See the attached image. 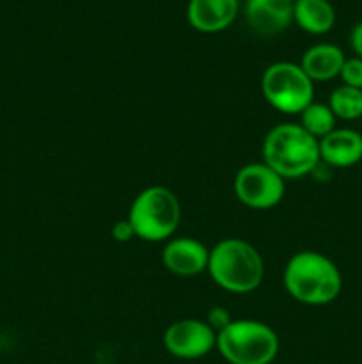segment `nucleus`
Segmentation results:
<instances>
[{"label":"nucleus","mask_w":362,"mask_h":364,"mask_svg":"<svg viewBox=\"0 0 362 364\" xmlns=\"http://www.w3.org/2000/svg\"><path fill=\"white\" fill-rule=\"evenodd\" d=\"M339 77L341 80L344 82V85H350V87H355V89H362V59H358V57H351V59L344 60Z\"/></svg>","instance_id":"nucleus-17"},{"label":"nucleus","mask_w":362,"mask_h":364,"mask_svg":"<svg viewBox=\"0 0 362 364\" xmlns=\"http://www.w3.org/2000/svg\"><path fill=\"white\" fill-rule=\"evenodd\" d=\"M350 45L353 52L357 53L358 59H362V21H358L350 32Z\"/></svg>","instance_id":"nucleus-20"},{"label":"nucleus","mask_w":362,"mask_h":364,"mask_svg":"<svg viewBox=\"0 0 362 364\" xmlns=\"http://www.w3.org/2000/svg\"><path fill=\"white\" fill-rule=\"evenodd\" d=\"M286 192L284 178L263 164H247L234 178V194L248 208L268 210L279 205Z\"/></svg>","instance_id":"nucleus-7"},{"label":"nucleus","mask_w":362,"mask_h":364,"mask_svg":"<svg viewBox=\"0 0 362 364\" xmlns=\"http://www.w3.org/2000/svg\"><path fill=\"white\" fill-rule=\"evenodd\" d=\"M293 20L309 34H325L336 23V11L329 0H297Z\"/></svg>","instance_id":"nucleus-14"},{"label":"nucleus","mask_w":362,"mask_h":364,"mask_svg":"<svg viewBox=\"0 0 362 364\" xmlns=\"http://www.w3.org/2000/svg\"><path fill=\"white\" fill-rule=\"evenodd\" d=\"M263 160L283 178L307 176L322 162L319 141L300 124H277L263 142Z\"/></svg>","instance_id":"nucleus-2"},{"label":"nucleus","mask_w":362,"mask_h":364,"mask_svg":"<svg viewBox=\"0 0 362 364\" xmlns=\"http://www.w3.org/2000/svg\"><path fill=\"white\" fill-rule=\"evenodd\" d=\"M128 220L133 226L135 237L146 242L167 240L180 226L181 205L172 191L153 185L133 199Z\"/></svg>","instance_id":"nucleus-5"},{"label":"nucleus","mask_w":362,"mask_h":364,"mask_svg":"<svg viewBox=\"0 0 362 364\" xmlns=\"http://www.w3.org/2000/svg\"><path fill=\"white\" fill-rule=\"evenodd\" d=\"M346 60L343 50L330 43H319L305 50L302 55L300 68L312 82H327L339 77Z\"/></svg>","instance_id":"nucleus-13"},{"label":"nucleus","mask_w":362,"mask_h":364,"mask_svg":"<svg viewBox=\"0 0 362 364\" xmlns=\"http://www.w3.org/2000/svg\"><path fill=\"white\" fill-rule=\"evenodd\" d=\"M319 159L330 167H351L362 160V135L351 128H336L319 141Z\"/></svg>","instance_id":"nucleus-11"},{"label":"nucleus","mask_w":362,"mask_h":364,"mask_svg":"<svg viewBox=\"0 0 362 364\" xmlns=\"http://www.w3.org/2000/svg\"><path fill=\"white\" fill-rule=\"evenodd\" d=\"M293 0H247L245 16L259 34H277L293 21Z\"/></svg>","instance_id":"nucleus-10"},{"label":"nucleus","mask_w":362,"mask_h":364,"mask_svg":"<svg viewBox=\"0 0 362 364\" xmlns=\"http://www.w3.org/2000/svg\"><path fill=\"white\" fill-rule=\"evenodd\" d=\"M336 119L337 117L325 103L312 102L300 112V127L318 141L336 130Z\"/></svg>","instance_id":"nucleus-15"},{"label":"nucleus","mask_w":362,"mask_h":364,"mask_svg":"<svg viewBox=\"0 0 362 364\" xmlns=\"http://www.w3.org/2000/svg\"><path fill=\"white\" fill-rule=\"evenodd\" d=\"M261 92L266 102L284 114H300L314 100V84L300 64L273 63L261 77Z\"/></svg>","instance_id":"nucleus-6"},{"label":"nucleus","mask_w":362,"mask_h":364,"mask_svg":"<svg viewBox=\"0 0 362 364\" xmlns=\"http://www.w3.org/2000/svg\"><path fill=\"white\" fill-rule=\"evenodd\" d=\"M208 270L216 287L231 294H248L256 290L265 276L261 255L240 238L220 240L209 251Z\"/></svg>","instance_id":"nucleus-3"},{"label":"nucleus","mask_w":362,"mask_h":364,"mask_svg":"<svg viewBox=\"0 0 362 364\" xmlns=\"http://www.w3.org/2000/svg\"><path fill=\"white\" fill-rule=\"evenodd\" d=\"M112 237H114V240L119 242V244L130 242L131 238L135 237V230H133V226L130 224V220L128 219L117 220L112 228Z\"/></svg>","instance_id":"nucleus-19"},{"label":"nucleus","mask_w":362,"mask_h":364,"mask_svg":"<svg viewBox=\"0 0 362 364\" xmlns=\"http://www.w3.org/2000/svg\"><path fill=\"white\" fill-rule=\"evenodd\" d=\"M216 348L229 364H270L279 352V338L258 320H233L216 333Z\"/></svg>","instance_id":"nucleus-4"},{"label":"nucleus","mask_w":362,"mask_h":364,"mask_svg":"<svg viewBox=\"0 0 362 364\" xmlns=\"http://www.w3.org/2000/svg\"><path fill=\"white\" fill-rule=\"evenodd\" d=\"M163 345L174 358L199 359L216 347V333L202 320H177L167 327Z\"/></svg>","instance_id":"nucleus-8"},{"label":"nucleus","mask_w":362,"mask_h":364,"mask_svg":"<svg viewBox=\"0 0 362 364\" xmlns=\"http://www.w3.org/2000/svg\"><path fill=\"white\" fill-rule=\"evenodd\" d=\"M329 107L337 119H358L362 116V89L339 85L330 95Z\"/></svg>","instance_id":"nucleus-16"},{"label":"nucleus","mask_w":362,"mask_h":364,"mask_svg":"<svg viewBox=\"0 0 362 364\" xmlns=\"http://www.w3.org/2000/svg\"><path fill=\"white\" fill-rule=\"evenodd\" d=\"M231 322H233V318H231L226 308H220V306H216V308H213L212 311L208 313V323H209V327L215 331V333L222 331L224 327L229 326Z\"/></svg>","instance_id":"nucleus-18"},{"label":"nucleus","mask_w":362,"mask_h":364,"mask_svg":"<svg viewBox=\"0 0 362 364\" xmlns=\"http://www.w3.org/2000/svg\"><path fill=\"white\" fill-rule=\"evenodd\" d=\"M209 251L195 238H174L163 247L162 263L169 272L181 277H192L208 270Z\"/></svg>","instance_id":"nucleus-9"},{"label":"nucleus","mask_w":362,"mask_h":364,"mask_svg":"<svg viewBox=\"0 0 362 364\" xmlns=\"http://www.w3.org/2000/svg\"><path fill=\"white\" fill-rule=\"evenodd\" d=\"M238 14V0H190L188 23L201 32H219L229 27Z\"/></svg>","instance_id":"nucleus-12"},{"label":"nucleus","mask_w":362,"mask_h":364,"mask_svg":"<svg viewBox=\"0 0 362 364\" xmlns=\"http://www.w3.org/2000/svg\"><path fill=\"white\" fill-rule=\"evenodd\" d=\"M284 287L295 301L307 306H325L336 301L343 277L336 263L316 251L291 256L284 269Z\"/></svg>","instance_id":"nucleus-1"}]
</instances>
